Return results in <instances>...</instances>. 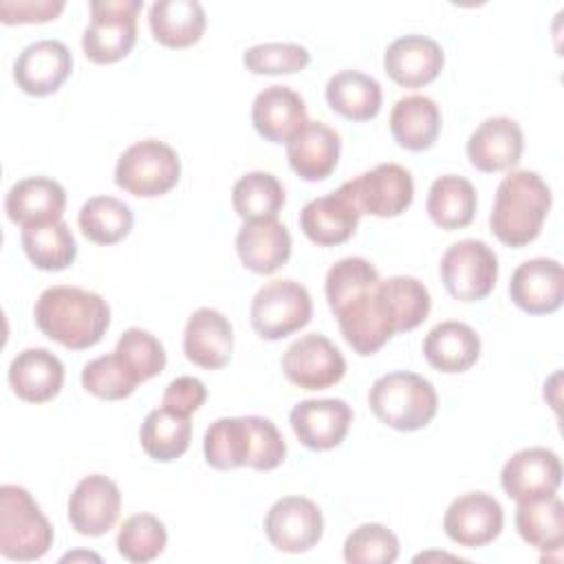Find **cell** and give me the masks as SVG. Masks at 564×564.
<instances>
[{
	"label": "cell",
	"mask_w": 564,
	"mask_h": 564,
	"mask_svg": "<svg viewBox=\"0 0 564 564\" xmlns=\"http://www.w3.org/2000/svg\"><path fill=\"white\" fill-rule=\"evenodd\" d=\"M203 452L207 465L220 471L236 467L271 471L284 463L286 443L271 419L225 416L207 427Z\"/></svg>",
	"instance_id": "cell-1"
},
{
	"label": "cell",
	"mask_w": 564,
	"mask_h": 564,
	"mask_svg": "<svg viewBox=\"0 0 564 564\" xmlns=\"http://www.w3.org/2000/svg\"><path fill=\"white\" fill-rule=\"evenodd\" d=\"M33 317L37 328L53 341L84 350L101 341L110 326L108 302L82 286H48L40 293Z\"/></svg>",
	"instance_id": "cell-2"
},
{
	"label": "cell",
	"mask_w": 564,
	"mask_h": 564,
	"mask_svg": "<svg viewBox=\"0 0 564 564\" xmlns=\"http://www.w3.org/2000/svg\"><path fill=\"white\" fill-rule=\"evenodd\" d=\"M551 209V189L538 172L516 170L496 189L489 225L507 247L533 242Z\"/></svg>",
	"instance_id": "cell-3"
},
{
	"label": "cell",
	"mask_w": 564,
	"mask_h": 564,
	"mask_svg": "<svg viewBox=\"0 0 564 564\" xmlns=\"http://www.w3.org/2000/svg\"><path fill=\"white\" fill-rule=\"evenodd\" d=\"M368 403L375 416L399 432H414L425 427L438 408L434 386L408 370H394L375 379Z\"/></svg>",
	"instance_id": "cell-4"
},
{
	"label": "cell",
	"mask_w": 564,
	"mask_h": 564,
	"mask_svg": "<svg viewBox=\"0 0 564 564\" xmlns=\"http://www.w3.org/2000/svg\"><path fill=\"white\" fill-rule=\"evenodd\" d=\"M53 544V527L33 496L18 485L0 487V553L7 560H40Z\"/></svg>",
	"instance_id": "cell-5"
},
{
	"label": "cell",
	"mask_w": 564,
	"mask_h": 564,
	"mask_svg": "<svg viewBox=\"0 0 564 564\" xmlns=\"http://www.w3.org/2000/svg\"><path fill=\"white\" fill-rule=\"evenodd\" d=\"M181 178L176 150L159 139L132 143L117 161L115 183L132 196L154 198L167 194Z\"/></svg>",
	"instance_id": "cell-6"
},
{
	"label": "cell",
	"mask_w": 564,
	"mask_h": 564,
	"mask_svg": "<svg viewBox=\"0 0 564 564\" xmlns=\"http://www.w3.org/2000/svg\"><path fill=\"white\" fill-rule=\"evenodd\" d=\"M141 0H93L90 24L84 29L82 48L95 64L123 59L137 42V13Z\"/></svg>",
	"instance_id": "cell-7"
},
{
	"label": "cell",
	"mask_w": 564,
	"mask_h": 564,
	"mask_svg": "<svg viewBox=\"0 0 564 564\" xmlns=\"http://www.w3.org/2000/svg\"><path fill=\"white\" fill-rule=\"evenodd\" d=\"M441 282L460 302L485 300L498 280V258L494 249L476 238L458 240L441 258Z\"/></svg>",
	"instance_id": "cell-8"
},
{
	"label": "cell",
	"mask_w": 564,
	"mask_h": 564,
	"mask_svg": "<svg viewBox=\"0 0 564 564\" xmlns=\"http://www.w3.org/2000/svg\"><path fill=\"white\" fill-rule=\"evenodd\" d=\"M313 300L308 291L293 280H273L264 284L251 302V326L269 341H278L311 322Z\"/></svg>",
	"instance_id": "cell-9"
},
{
	"label": "cell",
	"mask_w": 564,
	"mask_h": 564,
	"mask_svg": "<svg viewBox=\"0 0 564 564\" xmlns=\"http://www.w3.org/2000/svg\"><path fill=\"white\" fill-rule=\"evenodd\" d=\"M361 214L392 218L403 214L414 198L412 174L399 163H381L344 183Z\"/></svg>",
	"instance_id": "cell-10"
},
{
	"label": "cell",
	"mask_w": 564,
	"mask_h": 564,
	"mask_svg": "<svg viewBox=\"0 0 564 564\" xmlns=\"http://www.w3.org/2000/svg\"><path fill=\"white\" fill-rule=\"evenodd\" d=\"M282 370L297 388L326 390L346 375V359L328 337L308 333L284 350Z\"/></svg>",
	"instance_id": "cell-11"
},
{
	"label": "cell",
	"mask_w": 564,
	"mask_h": 564,
	"mask_svg": "<svg viewBox=\"0 0 564 564\" xmlns=\"http://www.w3.org/2000/svg\"><path fill=\"white\" fill-rule=\"evenodd\" d=\"M264 533L278 551L304 553L322 540L324 518L313 500L304 496H284L267 511Z\"/></svg>",
	"instance_id": "cell-12"
},
{
	"label": "cell",
	"mask_w": 564,
	"mask_h": 564,
	"mask_svg": "<svg viewBox=\"0 0 564 564\" xmlns=\"http://www.w3.org/2000/svg\"><path fill=\"white\" fill-rule=\"evenodd\" d=\"M505 524L500 502L485 491H469L452 500L443 516V529L452 542L480 549L494 542Z\"/></svg>",
	"instance_id": "cell-13"
},
{
	"label": "cell",
	"mask_w": 564,
	"mask_h": 564,
	"mask_svg": "<svg viewBox=\"0 0 564 564\" xmlns=\"http://www.w3.org/2000/svg\"><path fill=\"white\" fill-rule=\"evenodd\" d=\"M335 317L339 322V330L346 339V344L357 355H375L379 348L388 344V339L394 333L388 315L383 313L379 297H377V284L359 291L350 300H346L341 306H337Z\"/></svg>",
	"instance_id": "cell-14"
},
{
	"label": "cell",
	"mask_w": 564,
	"mask_h": 564,
	"mask_svg": "<svg viewBox=\"0 0 564 564\" xmlns=\"http://www.w3.org/2000/svg\"><path fill=\"white\" fill-rule=\"evenodd\" d=\"M500 485L516 502L551 496L562 485L560 456L546 447H524L505 463Z\"/></svg>",
	"instance_id": "cell-15"
},
{
	"label": "cell",
	"mask_w": 564,
	"mask_h": 564,
	"mask_svg": "<svg viewBox=\"0 0 564 564\" xmlns=\"http://www.w3.org/2000/svg\"><path fill=\"white\" fill-rule=\"evenodd\" d=\"M119 511V487L104 474H90L82 478L68 498L70 527L88 538L108 533L115 527Z\"/></svg>",
	"instance_id": "cell-16"
},
{
	"label": "cell",
	"mask_w": 564,
	"mask_h": 564,
	"mask_svg": "<svg viewBox=\"0 0 564 564\" xmlns=\"http://www.w3.org/2000/svg\"><path fill=\"white\" fill-rule=\"evenodd\" d=\"M73 70V55L59 40H37L22 48L13 64L18 88L33 97H46L59 90Z\"/></svg>",
	"instance_id": "cell-17"
},
{
	"label": "cell",
	"mask_w": 564,
	"mask_h": 564,
	"mask_svg": "<svg viewBox=\"0 0 564 564\" xmlns=\"http://www.w3.org/2000/svg\"><path fill=\"white\" fill-rule=\"evenodd\" d=\"M289 423L304 447L324 452L341 445L352 410L344 399H306L291 410Z\"/></svg>",
	"instance_id": "cell-18"
},
{
	"label": "cell",
	"mask_w": 564,
	"mask_h": 564,
	"mask_svg": "<svg viewBox=\"0 0 564 564\" xmlns=\"http://www.w3.org/2000/svg\"><path fill=\"white\" fill-rule=\"evenodd\" d=\"M511 302L529 315H549L564 300V269L553 258L522 262L509 282Z\"/></svg>",
	"instance_id": "cell-19"
},
{
	"label": "cell",
	"mask_w": 564,
	"mask_h": 564,
	"mask_svg": "<svg viewBox=\"0 0 564 564\" xmlns=\"http://www.w3.org/2000/svg\"><path fill=\"white\" fill-rule=\"evenodd\" d=\"M361 212L341 185L337 192L308 200L300 212V229L319 247H335L346 242L357 225Z\"/></svg>",
	"instance_id": "cell-20"
},
{
	"label": "cell",
	"mask_w": 564,
	"mask_h": 564,
	"mask_svg": "<svg viewBox=\"0 0 564 564\" xmlns=\"http://www.w3.org/2000/svg\"><path fill=\"white\" fill-rule=\"evenodd\" d=\"M445 55L436 40L419 33L397 37L383 53V68L403 88H421L438 77Z\"/></svg>",
	"instance_id": "cell-21"
},
{
	"label": "cell",
	"mask_w": 564,
	"mask_h": 564,
	"mask_svg": "<svg viewBox=\"0 0 564 564\" xmlns=\"http://www.w3.org/2000/svg\"><path fill=\"white\" fill-rule=\"evenodd\" d=\"M64 207V187L46 176H29L13 183L4 198V212L9 220L20 225L22 229L62 220Z\"/></svg>",
	"instance_id": "cell-22"
},
{
	"label": "cell",
	"mask_w": 564,
	"mask_h": 564,
	"mask_svg": "<svg viewBox=\"0 0 564 564\" xmlns=\"http://www.w3.org/2000/svg\"><path fill=\"white\" fill-rule=\"evenodd\" d=\"M339 152H341L339 134L322 121H306L286 141L289 165L304 181L328 178L337 167Z\"/></svg>",
	"instance_id": "cell-23"
},
{
	"label": "cell",
	"mask_w": 564,
	"mask_h": 564,
	"mask_svg": "<svg viewBox=\"0 0 564 564\" xmlns=\"http://www.w3.org/2000/svg\"><path fill=\"white\" fill-rule=\"evenodd\" d=\"M524 150L520 126L511 117L485 119L467 139L469 163L480 172H502L513 167Z\"/></svg>",
	"instance_id": "cell-24"
},
{
	"label": "cell",
	"mask_w": 564,
	"mask_h": 564,
	"mask_svg": "<svg viewBox=\"0 0 564 564\" xmlns=\"http://www.w3.org/2000/svg\"><path fill=\"white\" fill-rule=\"evenodd\" d=\"M185 357L205 368L218 370L229 364L234 350V330L229 319L216 308H198L189 315L183 333Z\"/></svg>",
	"instance_id": "cell-25"
},
{
	"label": "cell",
	"mask_w": 564,
	"mask_h": 564,
	"mask_svg": "<svg viewBox=\"0 0 564 564\" xmlns=\"http://www.w3.org/2000/svg\"><path fill=\"white\" fill-rule=\"evenodd\" d=\"M251 121L262 139L271 143H286L308 119L304 99L293 88L273 84L256 95Z\"/></svg>",
	"instance_id": "cell-26"
},
{
	"label": "cell",
	"mask_w": 564,
	"mask_h": 564,
	"mask_svg": "<svg viewBox=\"0 0 564 564\" xmlns=\"http://www.w3.org/2000/svg\"><path fill=\"white\" fill-rule=\"evenodd\" d=\"M236 251L247 269L269 275L286 264L291 256V234L278 218L245 220L236 234Z\"/></svg>",
	"instance_id": "cell-27"
},
{
	"label": "cell",
	"mask_w": 564,
	"mask_h": 564,
	"mask_svg": "<svg viewBox=\"0 0 564 564\" xmlns=\"http://www.w3.org/2000/svg\"><path fill=\"white\" fill-rule=\"evenodd\" d=\"M64 366L46 348H24L9 366L11 390L29 403H46L62 390Z\"/></svg>",
	"instance_id": "cell-28"
},
{
	"label": "cell",
	"mask_w": 564,
	"mask_h": 564,
	"mask_svg": "<svg viewBox=\"0 0 564 564\" xmlns=\"http://www.w3.org/2000/svg\"><path fill=\"white\" fill-rule=\"evenodd\" d=\"M423 355L438 372L456 375L469 370L480 357V337L463 322H441L423 339Z\"/></svg>",
	"instance_id": "cell-29"
},
{
	"label": "cell",
	"mask_w": 564,
	"mask_h": 564,
	"mask_svg": "<svg viewBox=\"0 0 564 564\" xmlns=\"http://www.w3.org/2000/svg\"><path fill=\"white\" fill-rule=\"evenodd\" d=\"M154 40L167 48H187L196 44L207 26L205 9L196 0H159L148 13Z\"/></svg>",
	"instance_id": "cell-30"
},
{
	"label": "cell",
	"mask_w": 564,
	"mask_h": 564,
	"mask_svg": "<svg viewBox=\"0 0 564 564\" xmlns=\"http://www.w3.org/2000/svg\"><path fill=\"white\" fill-rule=\"evenodd\" d=\"M390 132L394 141L412 152H423L434 145L441 132V110L425 95L401 97L390 112Z\"/></svg>",
	"instance_id": "cell-31"
},
{
	"label": "cell",
	"mask_w": 564,
	"mask_h": 564,
	"mask_svg": "<svg viewBox=\"0 0 564 564\" xmlns=\"http://www.w3.org/2000/svg\"><path fill=\"white\" fill-rule=\"evenodd\" d=\"M381 86L361 70H339L326 84L330 110L350 121H370L381 110Z\"/></svg>",
	"instance_id": "cell-32"
},
{
	"label": "cell",
	"mask_w": 564,
	"mask_h": 564,
	"mask_svg": "<svg viewBox=\"0 0 564 564\" xmlns=\"http://www.w3.org/2000/svg\"><path fill=\"white\" fill-rule=\"evenodd\" d=\"M377 297L394 333L416 328L430 313L432 300L423 282L412 275H392L377 282Z\"/></svg>",
	"instance_id": "cell-33"
},
{
	"label": "cell",
	"mask_w": 564,
	"mask_h": 564,
	"mask_svg": "<svg viewBox=\"0 0 564 564\" xmlns=\"http://www.w3.org/2000/svg\"><path fill=\"white\" fill-rule=\"evenodd\" d=\"M516 529L520 538L538 551H560L564 542V505L551 496L518 502Z\"/></svg>",
	"instance_id": "cell-34"
},
{
	"label": "cell",
	"mask_w": 564,
	"mask_h": 564,
	"mask_svg": "<svg viewBox=\"0 0 564 564\" xmlns=\"http://www.w3.org/2000/svg\"><path fill=\"white\" fill-rule=\"evenodd\" d=\"M476 189L474 185L456 174L438 176L427 192V214L441 229L454 231L467 227L476 216Z\"/></svg>",
	"instance_id": "cell-35"
},
{
	"label": "cell",
	"mask_w": 564,
	"mask_h": 564,
	"mask_svg": "<svg viewBox=\"0 0 564 564\" xmlns=\"http://www.w3.org/2000/svg\"><path fill=\"white\" fill-rule=\"evenodd\" d=\"M141 447L143 452L159 460L170 463L178 456H183L192 441V423L189 416L176 414L167 408H156L148 412V416L141 423Z\"/></svg>",
	"instance_id": "cell-36"
},
{
	"label": "cell",
	"mask_w": 564,
	"mask_h": 564,
	"mask_svg": "<svg viewBox=\"0 0 564 564\" xmlns=\"http://www.w3.org/2000/svg\"><path fill=\"white\" fill-rule=\"evenodd\" d=\"M20 242L33 267L42 271L68 269L77 256V242L64 220L40 227H24Z\"/></svg>",
	"instance_id": "cell-37"
},
{
	"label": "cell",
	"mask_w": 564,
	"mask_h": 564,
	"mask_svg": "<svg viewBox=\"0 0 564 564\" xmlns=\"http://www.w3.org/2000/svg\"><path fill=\"white\" fill-rule=\"evenodd\" d=\"M77 223L90 242L115 245L130 234L134 216L132 209L115 196H93L82 205Z\"/></svg>",
	"instance_id": "cell-38"
},
{
	"label": "cell",
	"mask_w": 564,
	"mask_h": 564,
	"mask_svg": "<svg viewBox=\"0 0 564 564\" xmlns=\"http://www.w3.org/2000/svg\"><path fill=\"white\" fill-rule=\"evenodd\" d=\"M231 205L242 220L275 218L284 205V187L269 172H247L234 183Z\"/></svg>",
	"instance_id": "cell-39"
},
{
	"label": "cell",
	"mask_w": 564,
	"mask_h": 564,
	"mask_svg": "<svg viewBox=\"0 0 564 564\" xmlns=\"http://www.w3.org/2000/svg\"><path fill=\"white\" fill-rule=\"evenodd\" d=\"M167 544L165 524L152 513H134L123 520L117 533V551L132 564L152 562Z\"/></svg>",
	"instance_id": "cell-40"
},
{
	"label": "cell",
	"mask_w": 564,
	"mask_h": 564,
	"mask_svg": "<svg viewBox=\"0 0 564 564\" xmlns=\"http://www.w3.org/2000/svg\"><path fill=\"white\" fill-rule=\"evenodd\" d=\"M141 379L134 375V370L117 355H104L93 361H88L82 370V386L106 401H119L130 397Z\"/></svg>",
	"instance_id": "cell-41"
},
{
	"label": "cell",
	"mask_w": 564,
	"mask_h": 564,
	"mask_svg": "<svg viewBox=\"0 0 564 564\" xmlns=\"http://www.w3.org/2000/svg\"><path fill=\"white\" fill-rule=\"evenodd\" d=\"M397 557V535L377 522L359 524L344 542V560L350 564H390Z\"/></svg>",
	"instance_id": "cell-42"
},
{
	"label": "cell",
	"mask_w": 564,
	"mask_h": 564,
	"mask_svg": "<svg viewBox=\"0 0 564 564\" xmlns=\"http://www.w3.org/2000/svg\"><path fill=\"white\" fill-rule=\"evenodd\" d=\"M379 280L381 278H379L377 269L366 258H357V256L341 258L339 262H335L328 269L326 282H324V291H326L330 311L341 306L346 300H350L359 291L375 286Z\"/></svg>",
	"instance_id": "cell-43"
},
{
	"label": "cell",
	"mask_w": 564,
	"mask_h": 564,
	"mask_svg": "<svg viewBox=\"0 0 564 564\" xmlns=\"http://www.w3.org/2000/svg\"><path fill=\"white\" fill-rule=\"evenodd\" d=\"M311 62V53L295 42H267L245 51L242 64L253 75H289L302 70Z\"/></svg>",
	"instance_id": "cell-44"
},
{
	"label": "cell",
	"mask_w": 564,
	"mask_h": 564,
	"mask_svg": "<svg viewBox=\"0 0 564 564\" xmlns=\"http://www.w3.org/2000/svg\"><path fill=\"white\" fill-rule=\"evenodd\" d=\"M115 352L134 370L141 383L156 377L165 368L163 344L152 333L141 328H128L119 337Z\"/></svg>",
	"instance_id": "cell-45"
},
{
	"label": "cell",
	"mask_w": 564,
	"mask_h": 564,
	"mask_svg": "<svg viewBox=\"0 0 564 564\" xmlns=\"http://www.w3.org/2000/svg\"><path fill=\"white\" fill-rule=\"evenodd\" d=\"M205 399H207L205 383L196 377L183 375V377H176L174 381L167 383L161 405L176 412V414L189 416L192 412H196L205 403Z\"/></svg>",
	"instance_id": "cell-46"
},
{
	"label": "cell",
	"mask_w": 564,
	"mask_h": 564,
	"mask_svg": "<svg viewBox=\"0 0 564 564\" xmlns=\"http://www.w3.org/2000/svg\"><path fill=\"white\" fill-rule=\"evenodd\" d=\"M64 9L62 0H2L0 20L4 24H24V22H48L55 20Z\"/></svg>",
	"instance_id": "cell-47"
}]
</instances>
